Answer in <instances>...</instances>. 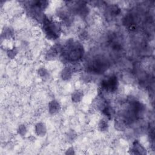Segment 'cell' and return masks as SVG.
<instances>
[{"mask_svg":"<svg viewBox=\"0 0 155 155\" xmlns=\"http://www.w3.org/2000/svg\"><path fill=\"white\" fill-rule=\"evenodd\" d=\"M117 81L115 77H110L102 82V87L108 91H114L117 88Z\"/></svg>","mask_w":155,"mask_h":155,"instance_id":"obj_1","label":"cell"}]
</instances>
